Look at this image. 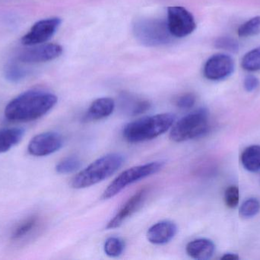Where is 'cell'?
Returning <instances> with one entry per match:
<instances>
[{
    "mask_svg": "<svg viewBox=\"0 0 260 260\" xmlns=\"http://www.w3.org/2000/svg\"><path fill=\"white\" fill-rule=\"evenodd\" d=\"M53 93L43 90H29L12 99L5 108V116L15 122H27L41 119L57 103Z\"/></svg>",
    "mask_w": 260,
    "mask_h": 260,
    "instance_id": "obj_1",
    "label": "cell"
},
{
    "mask_svg": "<svg viewBox=\"0 0 260 260\" xmlns=\"http://www.w3.org/2000/svg\"><path fill=\"white\" fill-rule=\"evenodd\" d=\"M175 119V115L171 113L141 118L129 122L124 127L123 137L129 143H140L152 140L172 128Z\"/></svg>",
    "mask_w": 260,
    "mask_h": 260,
    "instance_id": "obj_2",
    "label": "cell"
},
{
    "mask_svg": "<svg viewBox=\"0 0 260 260\" xmlns=\"http://www.w3.org/2000/svg\"><path fill=\"white\" fill-rule=\"evenodd\" d=\"M124 163L120 154H107L91 163L72 180L73 189H82L98 184L114 175Z\"/></svg>",
    "mask_w": 260,
    "mask_h": 260,
    "instance_id": "obj_3",
    "label": "cell"
},
{
    "mask_svg": "<svg viewBox=\"0 0 260 260\" xmlns=\"http://www.w3.org/2000/svg\"><path fill=\"white\" fill-rule=\"evenodd\" d=\"M209 128V112L206 108H199L173 125L170 138L177 143L198 138L207 134Z\"/></svg>",
    "mask_w": 260,
    "mask_h": 260,
    "instance_id": "obj_4",
    "label": "cell"
},
{
    "mask_svg": "<svg viewBox=\"0 0 260 260\" xmlns=\"http://www.w3.org/2000/svg\"><path fill=\"white\" fill-rule=\"evenodd\" d=\"M133 34L138 41L148 47L166 45L172 41L167 21L158 18H142L133 24Z\"/></svg>",
    "mask_w": 260,
    "mask_h": 260,
    "instance_id": "obj_5",
    "label": "cell"
},
{
    "mask_svg": "<svg viewBox=\"0 0 260 260\" xmlns=\"http://www.w3.org/2000/svg\"><path fill=\"white\" fill-rule=\"evenodd\" d=\"M164 166V162H151L140 166H133L123 171L105 189L102 195V199L108 200L114 198L129 185L157 174L161 170Z\"/></svg>",
    "mask_w": 260,
    "mask_h": 260,
    "instance_id": "obj_6",
    "label": "cell"
},
{
    "mask_svg": "<svg viewBox=\"0 0 260 260\" xmlns=\"http://www.w3.org/2000/svg\"><path fill=\"white\" fill-rule=\"evenodd\" d=\"M168 28L175 38H184L197 27L193 15L182 6H170L168 9Z\"/></svg>",
    "mask_w": 260,
    "mask_h": 260,
    "instance_id": "obj_7",
    "label": "cell"
},
{
    "mask_svg": "<svg viewBox=\"0 0 260 260\" xmlns=\"http://www.w3.org/2000/svg\"><path fill=\"white\" fill-rule=\"evenodd\" d=\"M61 18H50L35 23L28 32L21 38V43L26 46H35L48 41L60 26Z\"/></svg>",
    "mask_w": 260,
    "mask_h": 260,
    "instance_id": "obj_8",
    "label": "cell"
},
{
    "mask_svg": "<svg viewBox=\"0 0 260 260\" xmlns=\"http://www.w3.org/2000/svg\"><path fill=\"white\" fill-rule=\"evenodd\" d=\"M63 138L56 132H45L34 137L28 143L27 151L35 157H45L62 148Z\"/></svg>",
    "mask_w": 260,
    "mask_h": 260,
    "instance_id": "obj_9",
    "label": "cell"
},
{
    "mask_svg": "<svg viewBox=\"0 0 260 260\" xmlns=\"http://www.w3.org/2000/svg\"><path fill=\"white\" fill-rule=\"evenodd\" d=\"M235 61L224 53H216L211 56L205 64V77L210 80H222L230 76L235 71Z\"/></svg>",
    "mask_w": 260,
    "mask_h": 260,
    "instance_id": "obj_10",
    "label": "cell"
},
{
    "mask_svg": "<svg viewBox=\"0 0 260 260\" xmlns=\"http://www.w3.org/2000/svg\"><path fill=\"white\" fill-rule=\"evenodd\" d=\"M63 49L59 44H46L27 49L20 53L18 61L26 64H38L53 61L61 56Z\"/></svg>",
    "mask_w": 260,
    "mask_h": 260,
    "instance_id": "obj_11",
    "label": "cell"
},
{
    "mask_svg": "<svg viewBox=\"0 0 260 260\" xmlns=\"http://www.w3.org/2000/svg\"><path fill=\"white\" fill-rule=\"evenodd\" d=\"M148 195V189H142L129 198L120 210L111 218L107 224V229H114L120 227L127 218L137 212L145 201Z\"/></svg>",
    "mask_w": 260,
    "mask_h": 260,
    "instance_id": "obj_12",
    "label": "cell"
},
{
    "mask_svg": "<svg viewBox=\"0 0 260 260\" xmlns=\"http://www.w3.org/2000/svg\"><path fill=\"white\" fill-rule=\"evenodd\" d=\"M177 232V225L172 221H160L148 229L147 238L151 244L164 245L169 243L175 237Z\"/></svg>",
    "mask_w": 260,
    "mask_h": 260,
    "instance_id": "obj_13",
    "label": "cell"
},
{
    "mask_svg": "<svg viewBox=\"0 0 260 260\" xmlns=\"http://www.w3.org/2000/svg\"><path fill=\"white\" fill-rule=\"evenodd\" d=\"M186 253L192 259L206 260L212 257L215 251V246L209 239L194 240L186 245Z\"/></svg>",
    "mask_w": 260,
    "mask_h": 260,
    "instance_id": "obj_14",
    "label": "cell"
},
{
    "mask_svg": "<svg viewBox=\"0 0 260 260\" xmlns=\"http://www.w3.org/2000/svg\"><path fill=\"white\" fill-rule=\"evenodd\" d=\"M115 102L111 98L103 97L96 99L90 105L87 111V119L91 121L102 120L114 112Z\"/></svg>",
    "mask_w": 260,
    "mask_h": 260,
    "instance_id": "obj_15",
    "label": "cell"
},
{
    "mask_svg": "<svg viewBox=\"0 0 260 260\" xmlns=\"http://www.w3.org/2000/svg\"><path fill=\"white\" fill-rule=\"evenodd\" d=\"M24 131L20 128L0 129V154L7 152L22 140Z\"/></svg>",
    "mask_w": 260,
    "mask_h": 260,
    "instance_id": "obj_16",
    "label": "cell"
},
{
    "mask_svg": "<svg viewBox=\"0 0 260 260\" xmlns=\"http://www.w3.org/2000/svg\"><path fill=\"white\" fill-rule=\"evenodd\" d=\"M121 107L131 115H137L148 111L151 104L148 100L136 97L129 94H123L120 99Z\"/></svg>",
    "mask_w": 260,
    "mask_h": 260,
    "instance_id": "obj_17",
    "label": "cell"
},
{
    "mask_svg": "<svg viewBox=\"0 0 260 260\" xmlns=\"http://www.w3.org/2000/svg\"><path fill=\"white\" fill-rule=\"evenodd\" d=\"M39 224L40 218L36 215L26 218L14 229L12 234V241H21L27 238L39 227Z\"/></svg>",
    "mask_w": 260,
    "mask_h": 260,
    "instance_id": "obj_18",
    "label": "cell"
},
{
    "mask_svg": "<svg viewBox=\"0 0 260 260\" xmlns=\"http://www.w3.org/2000/svg\"><path fill=\"white\" fill-rule=\"evenodd\" d=\"M243 166L252 172L260 170V146L253 145L244 150L241 156Z\"/></svg>",
    "mask_w": 260,
    "mask_h": 260,
    "instance_id": "obj_19",
    "label": "cell"
},
{
    "mask_svg": "<svg viewBox=\"0 0 260 260\" xmlns=\"http://www.w3.org/2000/svg\"><path fill=\"white\" fill-rule=\"evenodd\" d=\"M243 68L247 71L260 70V47L250 50L244 55L241 62Z\"/></svg>",
    "mask_w": 260,
    "mask_h": 260,
    "instance_id": "obj_20",
    "label": "cell"
},
{
    "mask_svg": "<svg viewBox=\"0 0 260 260\" xmlns=\"http://www.w3.org/2000/svg\"><path fill=\"white\" fill-rule=\"evenodd\" d=\"M124 242L120 238L116 237L108 238L104 246L105 254L113 258L120 256L124 251Z\"/></svg>",
    "mask_w": 260,
    "mask_h": 260,
    "instance_id": "obj_21",
    "label": "cell"
},
{
    "mask_svg": "<svg viewBox=\"0 0 260 260\" xmlns=\"http://www.w3.org/2000/svg\"><path fill=\"white\" fill-rule=\"evenodd\" d=\"M238 35L241 38L255 36L260 34V16L253 17L240 26Z\"/></svg>",
    "mask_w": 260,
    "mask_h": 260,
    "instance_id": "obj_22",
    "label": "cell"
},
{
    "mask_svg": "<svg viewBox=\"0 0 260 260\" xmlns=\"http://www.w3.org/2000/svg\"><path fill=\"white\" fill-rule=\"evenodd\" d=\"M82 166L81 160L77 157H66L56 166V171L59 174H68L76 172Z\"/></svg>",
    "mask_w": 260,
    "mask_h": 260,
    "instance_id": "obj_23",
    "label": "cell"
},
{
    "mask_svg": "<svg viewBox=\"0 0 260 260\" xmlns=\"http://www.w3.org/2000/svg\"><path fill=\"white\" fill-rule=\"evenodd\" d=\"M27 71L15 63L8 64L5 69V77L11 82H18L24 79Z\"/></svg>",
    "mask_w": 260,
    "mask_h": 260,
    "instance_id": "obj_24",
    "label": "cell"
},
{
    "mask_svg": "<svg viewBox=\"0 0 260 260\" xmlns=\"http://www.w3.org/2000/svg\"><path fill=\"white\" fill-rule=\"evenodd\" d=\"M260 203L256 198H250L243 203L240 208L239 213L242 218H250L259 213Z\"/></svg>",
    "mask_w": 260,
    "mask_h": 260,
    "instance_id": "obj_25",
    "label": "cell"
},
{
    "mask_svg": "<svg viewBox=\"0 0 260 260\" xmlns=\"http://www.w3.org/2000/svg\"><path fill=\"white\" fill-rule=\"evenodd\" d=\"M216 48L226 51L237 53L239 50L240 46L238 41L230 37H220L215 41Z\"/></svg>",
    "mask_w": 260,
    "mask_h": 260,
    "instance_id": "obj_26",
    "label": "cell"
},
{
    "mask_svg": "<svg viewBox=\"0 0 260 260\" xmlns=\"http://www.w3.org/2000/svg\"><path fill=\"white\" fill-rule=\"evenodd\" d=\"M239 189L237 186H232L228 188L224 193L226 206L230 209H235L239 203Z\"/></svg>",
    "mask_w": 260,
    "mask_h": 260,
    "instance_id": "obj_27",
    "label": "cell"
},
{
    "mask_svg": "<svg viewBox=\"0 0 260 260\" xmlns=\"http://www.w3.org/2000/svg\"><path fill=\"white\" fill-rule=\"evenodd\" d=\"M197 97L192 93H186L181 95L176 99L175 104L178 108L187 109L192 108L195 105Z\"/></svg>",
    "mask_w": 260,
    "mask_h": 260,
    "instance_id": "obj_28",
    "label": "cell"
},
{
    "mask_svg": "<svg viewBox=\"0 0 260 260\" xmlns=\"http://www.w3.org/2000/svg\"><path fill=\"white\" fill-rule=\"evenodd\" d=\"M244 85L247 92L254 91L259 87V79L254 76H247L244 79Z\"/></svg>",
    "mask_w": 260,
    "mask_h": 260,
    "instance_id": "obj_29",
    "label": "cell"
},
{
    "mask_svg": "<svg viewBox=\"0 0 260 260\" xmlns=\"http://www.w3.org/2000/svg\"><path fill=\"white\" fill-rule=\"evenodd\" d=\"M238 259H239V256L235 253H225L221 257V259L223 260H237Z\"/></svg>",
    "mask_w": 260,
    "mask_h": 260,
    "instance_id": "obj_30",
    "label": "cell"
}]
</instances>
